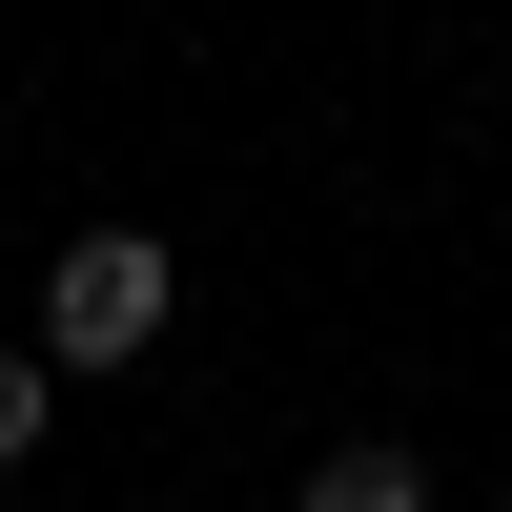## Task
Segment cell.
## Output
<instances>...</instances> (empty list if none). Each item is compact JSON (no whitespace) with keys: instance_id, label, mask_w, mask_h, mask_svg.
<instances>
[{"instance_id":"cell-1","label":"cell","mask_w":512,"mask_h":512,"mask_svg":"<svg viewBox=\"0 0 512 512\" xmlns=\"http://www.w3.org/2000/svg\"><path fill=\"white\" fill-rule=\"evenodd\" d=\"M164 308H185V267H164L144 226H82L62 267H41V308H21V349H41V369L82 390V369H144V349H164Z\"/></svg>"},{"instance_id":"cell-2","label":"cell","mask_w":512,"mask_h":512,"mask_svg":"<svg viewBox=\"0 0 512 512\" xmlns=\"http://www.w3.org/2000/svg\"><path fill=\"white\" fill-rule=\"evenodd\" d=\"M287 512H431V451L349 431V451H308V472H287Z\"/></svg>"},{"instance_id":"cell-3","label":"cell","mask_w":512,"mask_h":512,"mask_svg":"<svg viewBox=\"0 0 512 512\" xmlns=\"http://www.w3.org/2000/svg\"><path fill=\"white\" fill-rule=\"evenodd\" d=\"M41 431H62V369H41V349H0V472H21Z\"/></svg>"}]
</instances>
